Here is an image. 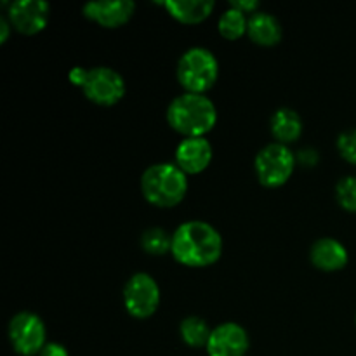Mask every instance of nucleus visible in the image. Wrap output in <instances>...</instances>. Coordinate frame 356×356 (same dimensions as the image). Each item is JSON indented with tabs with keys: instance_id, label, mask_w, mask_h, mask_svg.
<instances>
[{
	"instance_id": "1",
	"label": "nucleus",
	"mask_w": 356,
	"mask_h": 356,
	"mask_svg": "<svg viewBox=\"0 0 356 356\" xmlns=\"http://www.w3.org/2000/svg\"><path fill=\"white\" fill-rule=\"evenodd\" d=\"M170 254L186 268L212 266L222 256V236L205 221H186L172 233Z\"/></svg>"
},
{
	"instance_id": "2",
	"label": "nucleus",
	"mask_w": 356,
	"mask_h": 356,
	"mask_svg": "<svg viewBox=\"0 0 356 356\" xmlns=\"http://www.w3.org/2000/svg\"><path fill=\"white\" fill-rule=\"evenodd\" d=\"M167 122L184 138H205L218 122V110L205 94L183 92L170 101Z\"/></svg>"
},
{
	"instance_id": "3",
	"label": "nucleus",
	"mask_w": 356,
	"mask_h": 356,
	"mask_svg": "<svg viewBox=\"0 0 356 356\" xmlns=\"http://www.w3.org/2000/svg\"><path fill=\"white\" fill-rule=\"evenodd\" d=\"M188 191V176L170 162L153 163L141 176V193L146 202L160 209L176 207Z\"/></svg>"
},
{
	"instance_id": "4",
	"label": "nucleus",
	"mask_w": 356,
	"mask_h": 356,
	"mask_svg": "<svg viewBox=\"0 0 356 356\" xmlns=\"http://www.w3.org/2000/svg\"><path fill=\"white\" fill-rule=\"evenodd\" d=\"M177 82L184 92L205 94L219 79V63L214 52L205 47H191L177 61Z\"/></svg>"
},
{
	"instance_id": "5",
	"label": "nucleus",
	"mask_w": 356,
	"mask_h": 356,
	"mask_svg": "<svg viewBox=\"0 0 356 356\" xmlns=\"http://www.w3.org/2000/svg\"><path fill=\"white\" fill-rule=\"evenodd\" d=\"M296 159L291 148L280 143H270L259 149L254 160L257 181L266 188H280L292 177Z\"/></svg>"
},
{
	"instance_id": "6",
	"label": "nucleus",
	"mask_w": 356,
	"mask_h": 356,
	"mask_svg": "<svg viewBox=\"0 0 356 356\" xmlns=\"http://www.w3.org/2000/svg\"><path fill=\"white\" fill-rule=\"evenodd\" d=\"M7 336L13 350L19 356H38L47 344V329L37 313L21 312L10 318Z\"/></svg>"
},
{
	"instance_id": "7",
	"label": "nucleus",
	"mask_w": 356,
	"mask_h": 356,
	"mask_svg": "<svg viewBox=\"0 0 356 356\" xmlns=\"http://www.w3.org/2000/svg\"><path fill=\"white\" fill-rule=\"evenodd\" d=\"M83 96L99 106H113L120 103L125 96V80L117 70L108 66H96L87 70L82 87Z\"/></svg>"
},
{
	"instance_id": "8",
	"label": "nucleus",
	"mask_w": 356,
	"mask_h": 356,
	"mask_svg": "<svg viewBox=\"0 0 356 356\" xmlns=\"http://www.w3.org/2000/svg\"><path fill=\"white\" fill-rule=\"evenodd\" d=\"M124 306L132 318L146 320L160 306V287L148 273H134L124 287Z\"/></svg>"
},
{
	"instance_id": "9",
	"label": "nucleus",
	"mask_w": 356,
	"mask_h": 356,
	"mask_svg": "<svg viewBox=\"0 0 356 356\" xmlns=\"http://www.w3.org/2000/svg\"><path fill=\"white\" fill-rule=\"evenodd\" d=\"M7 19L21 35H37L45 30L51 16V6L45 0H17L6 3Z\"/></svg>"
},
{
	"instance_id": "10",
	"label": "nucleus",
	"mask_w": 356,
	"mask_h": 356,
	"mask_svg": "<svg viewBox=\"0 0 356 356\" xmlns=\"http://www.w3.org/2000/svg\"><path fill=\"white\" fill-rule=\"evenodd\" d=\"M250 348L247 330L235 322H226L214 327L207 343L209 356H245Z\"/></svg>"
},
{
	"instance_id": "11",
	"label": "nucleus",
	"mask_w": 356,
	"mask_h": 356,
	"mask_svg": "<svg viewBox=\"0 0 356 356\" xmlns=\"http://www.w3.org/2000/svg\"><path fill=\"white\" fill-rule=\"evenodd\" d=\"M136 3L132 0H103L89 2L82 7V14L103 28H120L134 16Z\"/></svg>"
},
{
	"instance_id": "12",
	"label": "nucleus",
	"mask_w": 356,
	"mask_h": 356,
	"mask_svg": "<svg viewBox=\"0 0 356 356\" xmlns=\"http://www.w3.org/2000/svg\"><path fill=\"white\" fill-rule=\"evenodd\" d=\"M212 145L207 138H184L176 148V165L186 176L200 174L211 165Z\"/></svg>"
},
{
	"instance_id": "13",
	"label": "nucleus",
	"mask_w": 356,
	"mask_h": 356,
	"mask_svg": "<svg viewBox=\"0 0 356 356\" xmlns=\"http://www.w3.org/2000/svg\"><path fill=\"white\" fill-rule=\"evenodd\" d=\"M309 259L316 270L332 273V271L346 268L350 256H348L346 247L339 240L325 236V238H320L313 243L312 250H309Z\"/></svg>"
},
{
	"instance_id": "14",
	"label": "nucleus",
	"mask_w": 356,
	"mask_h": 356,
	"mask_svg": "<svg viewBox=\"0 0 356 356\" xmlns=\"http://www.w3.org/2000/svg\"><path fill=\"white\" fill-rule=\"evenodd\" d=\"M247 35L256 45L273 47V45L280 44L282 40V24L273 14L259 10V13L249 16Z\"/></svg>"
},
{
	"instance_id": "15",
	"label": "nucleus",
	"mask_w": 356,
	"mask_h": 356,
	"mask_svg": "<svg viewBox=\"0 0 356 356\" xmlns=\"http://www.w3.org/2000/svg\"><path fill=\"white\" fill-rule=\"evenodd\" d=\"M167 13L183 24H198L214 10V0H167L162 3Z\"/></svg>"
},
{
	"instance_id": "16",
	"label": "nucleus",
	"mask_w": 356,
	"mask_h": 356,
	"mask_svg": "<svg viewBox=\"0 0 356 356\" xmlns=\"http://www.w3.org/2000/svg\"><path fill=\"white\" fill-rule=\"evenodd\" d=\"M270 129L275 143L289 146L301 138L302 120L298 111H294L292 108H278L271 117Z\"/></svg>"
},
{
	"instance_id": "17",
	"label": "nucleus",
	"mask_w": 356,
	"mask_h": 356,
	"mask_svg": "<svg viewBox=\"0 0 356 356\" xmlns=\"http://www.w3.org/2000/svg\"><path fill=\"white\" fill-rule=\"evenodd\" d=\"M181 339L190 348H207L212 329L200 316H186L179 325Z\"/></svg>"
},
{
	"instance_id": "18",
	"label": "nucleus",
	"mask_w": 356,
	"mask_h": 356,
	"mask_svg": "<svg viewBox=\"0 0 356 356\" xmlns=\"http://www.w3.org/2000/svg\"><path fill=\"white\" fill-rule=\"evenodd\" d=\"M247 26H249L247 14L240 13V10L233 9V7L225 10L218 21L219 33L226 40H238V38H242L247 33Z\"/></svg>"
},
{
	"instance_id": "19",
	"label": "nucleus",
	"mask_w": 356,
	"mask_h": 356,
	"mask_svg": "<svg viewBox=\"0 0 356 356\" xmlns=\"http://www.w3.org/2000/svg\"><path fill=\"white\" fill-rule=\"evenodd\" d=\"M172 245V235L162 228H148L141 236V247L149 256H163L170 252Z\"/></svg>"
},
{
	"instance_id": "20",
	"label": "nucleus",
	"mask_w": 356,
	"mask_h": 356,
	"mask_svg": "<svg viewBox=\"0 0 356 356\" xmlns=\"http://www.w3.org/2000/svg\"><path fill=\"white\" fill-rule=\"evenodd\" d=\"M336 198L341 207L356 214V176H346L336 184Z\"/></svg>"
},
{
	"instance_id": "21",
	"label": "nucleus",
	"mask_w": 356,
	"mask_h": 356,
	"mask_svg": "<svg viewBox=\"0 0 356 356\" xmlns=\"http://www.w3.org/2000/svg\"><path fill=\"white\" fill-rule=\"evenodd\" d=\"M337 149L346 162L356 165V129H348L337 138Z\"/></svg>"
},
{
	"instance_id": "22",
	"label": "nucleus",
	"mask_w": 356,
	"mask_h": 356,
	"mask_svg": "<svg viewBox=\"0 0 356 356\" xmlns=\"http://www.w3.org/2000/svg\"><path fill=\"white\" fill-rule=\"evenodd\" d=\"M229 7H233V9L240 10L243 14H250V16L259 13V2L257 0H232Z\"/></svg>"
},
{
	"instance_id": "23",
	"label": "nucleus",
	"mask_w": 356,
	"mask_h": 356,
	"mask_svg": "<svg viewBox=\"0 0 356 356\" xmlns=\"http://www.w3.org/2000/svg\"><path fill=\"white\" fill-rule=\"evenodd\" d=\"M38 356H70L68 350L59 343H47Z\"/></svg>"
},
{
	"instance_id": "24",
	"label": "nucleus",
	"mask_w": 356,
	"mask_h": 356,
	"mask_svg": "<svg viewBox=\"0 0 356 356\" xmlns=\"http://www.w3.org/2000/svg\"><path fill=\"white\" fill-rule=\"evenodd\" d=\"M86 75H87V70H86V68H80V66H76V68L70 70L68 79L72 80V82L75 83V86L82 87L83 80H86Z\"/></svg>"
},
{
	"instance_id": "25",
	"label": "nucleus",
	"mask_w": 356,
	"mask_h": 356,
	"mask_svg": "<svg viewBox=\"0 0 356 356\" xmlns=\"http://www.w3.org/2000/svg\"><path fill=\"white\" fill-rule=\"evenodd\" d=\"M298 160L301 163L313 167L316 163V160H318V155H316V152H313V149H302V152H299Z\"/></svg>"
},
{
	"instance_id": "26",
	"label": "nucleus",
	"mask_w": 356,
	"mask_h": 356,
	"mask_svg": "<svg viewBox=\"0 0 356 356\" xmlns=\"http://www.w3.org/2000/svg\"><path fill=\"white\" fill-rule=\"evenodd\" d=\"M10 23L9 19H7V16H2L0 17V44H6L7 38H9L10 35Z\"/></svg>"
},
{
	"instance_id": "27",
	"label": "nucleus",
	"mask_w": 356,
	"mask_h": 356,
	"mask_svg": "<svg viewBox=\"0 0 356 356\" xmlns=\"http://www.w3.org/2000/svg\"><path fill=\"white\" fill-rule=\"evenodd\" d=\"M355 322H356V316H355Z\"/></svg>"
}]
</instances>
